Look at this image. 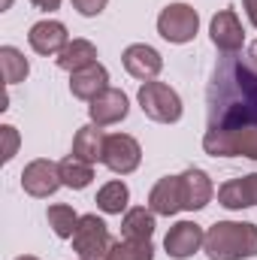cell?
<instances>
[{
	"label": "cell",
	"mask_w": 257,
	"mask_h": 260,
	"mask_svg": "<svg viewBox=\"0 0 257 260\" xmlns=\"http://www.w3.org/2000/svg\"><path fill=\"white\" fill-rule=\"evenodd\" d=\"M206 130H236L257 124V70L236 55H224L206 88Z\"/></svg>",
	"instance_id": "obj_1"
},
{
	"label": "cell",
	"mask_w": 257,
	"mask_h": 260,
	"mask_svg": "<svg viewBox=\"0 0 257 260\" xmlns=\"http://www.w3.org/2000/svg\"><path fill=\"white\" fill-rule=\"evenodd\" d=\"M203 251L209 260L257 257V227L251 221H218L206 230Z\"/></svg>",
	"instance_id": "obj_2"
},
{
	"label": "cell",
	"mask_w": 257,
	"mask_h": 260,
	"mask_svg": "<svg viewBox=\"0 0 257 260\" xmlns=\"http://www.w3.org/2000/svg\"><path fill=\"white\" fill-rule=\"evenodd\" d=\"M203 148L212 157H251V160H257V124L236 130H206Z\"/></svg>",
	"instance_id": "obj_3"
},
{
	"label": "cell",
	"mask_w": 257,
	"mask_h": 260,
	"mask_svg": "<svg viewBox=\"0 0 257 260\" xmlns=\"http://www.w3.org/2000/svg\"><path fill=\"white\" fill-rule=\"evenodd\" d=\"M136 100H139L142 112L151 121H157V124H176L182 118V97L170 85H164V82H154V79L142 82Z\"/></svg>",
	"instance_id": "obj_4"
},
{
	"label": "cell",
	"mask_w": 257,
	"mask_h": 260,
	"mask_svg": "<svg viewBox=\"0 0 257 260\" xmlns=\"http://www.w3.org/2000/svg\"><path fill=\"white\" fill-rule=\"evenodd\" d=\"M73 248H76L79 260H106L109 251L115 248L106 221L97 215H82L79 227L73 233Z\"/></svg>",
	"instance_id": "obj_5"
},
{
	"label": "cell",
	"mask_w": 257,
	"mask_h": 260,
	"mask_svg": "<svg viewBox=\"0 0 257 260\" xmlns=\"http://www.w3.org/2000/svg\"><path fill=\"white\" fill-rule=\"evenodd\" d=\"M200 30V15L197 9L188 3H170L160 15H157V34L167 40V43H191Z\"/></svg>",
	"instance_id": "obj_6"
},
{
	"label": "cell",
	"mask_w": 257,
	"mask_h": 260,
	"mask_svg": "<svg viewBox=\"0 0 257 260\" xmlns=\"http://www.w3.org/2000/svg\"><path fill=\"white\" fill-rule=\"evenodd\" d=\"M61 185H64V182H61V167H58L55 160L37 157V160H30V164L21 170V188H24V194L37 197V200L52 197Z\"/></svg>",
	"instance_id": "obj_7"
},
{
	"label": "cell",
	"mask_w": 257,
	"mask_h": 260,
	"mask_svg": "<svg viewBox=\"0 0 257 260\" xmlns=\"http://www.w3.org/2000/svg\"><path fill=\"white\" fill-rule=\"evenodd\" d=\"M142 160V148L130 133H109L106 136V148H103V164L115 173V176H127L139 167Z\"/></svg>",
	"instance_id": "obj_8"
},
{
	"label": "cell",
	"mask_w": 257,
	"mask_h": 260,
	"mask_svg": "<svg viewBox=\"0 0 257 260\" xmlns=\"http://www.w3.org/2000/svg\"><path fill=\"white\" fill-rule=\"evenodd\" d=\"M209 34H212V43L221 55H236L245 43V30L236 18L233 9H221L212 15V24H209Z\"/></svg>",
	"instance_id": "obj_9"
},
{
	"label": "cell",
	"mask_w": 257,
	"mask_h": 260,
	"mask_svg": "<svg viewBox=\"0 0 257 260\" xmlns=\"http://www.w3.org/2000/svg\"><path fill=\"white\" fill-rule=\"evenodd\" d=\"M130 112L127 94L118 91V88H106L103 94H97L91 103H88V115L97 127H106V124H118L124 121Z\"/></svg>",
	"instance_id": "obj_10"
},
{
	"label": "cell",
	"mask_w": 257,
	"mask_h": 260,
	"mask_svg": "<svg viewBox=\"0 0 257 260\" xmlns=\"http://www.w3.org/2000/svg\"><path fill=\"white\" fill-rule=\"evenodd\" d=\"M203 242H206V233H203L200 224H194V221H179V224L170 227V233H167V239H164V248H167L170 257L188 260L191 254H197V251L203 248Z\"/></svg>",
	"instance_id": "obj_11"
},
{
	"label": "cell",
	"mask_w": 257,
	"mask_h": 260,
	"mask_svg": "<svg viewBox=\"0 0 257 260\" xmlns=\"http://www.w3.org/2000/svg\"><path fill=\"white\" fill-rule=\"evenodd\" d=\"M121 61H124V70H127L130 76H133V79H142V82H151V79L164 70L160 52L151 49V46H145V43L127 46L124 55H121Z\"/></svg>",
	"instance_id": "obj_12"
},
{
	"label": "cell",
	"mask_w": 257,
	"mask_h": 260,
	"mask_svg": "<svg viewBox=\"0 0 257 260\" xmlns=\"http://www.w3.org/2000/svg\"><path fill=\"white\" fill-rule=\"evenodd\" d=\"M27 43H30V49L37 55H61L67 49V43H70V34H67V27L61 21L46 18V21H37L30 27Z\"/></svg>",
	"instance_id": "obj_13"
},
{
	"label": "cell",
	"mask_w": 257,
	"mask_h": 260,
	"mask_svg": "<svg viewBox=\"0 0 257 260\" xmlns=\"http://www.w3.org/2000/svg\"><path fill=\"white\" fill-rule=\"evenodd\" d=\"M148 209L154 215H164V218L179 215L185 209V200H182V176H164L151 188V194H148Z\"/></svg>",
	"instance_id": "obj_14"
},
{
	"label": "cell",
	"mask_w": 257,
	"mask_h": 260,
	"mask_svg": "<svg viewBox=\"0 0 257 260\" xmlns=\"http://www.w3.org/2000/svg\"><path fill=\"white\" fill-rule=\"evenodd\" d=\"M106 88H109V70L103 64H91V67H82V70L70 73V94L79 97V100L91 103Z\"/></svg>",
	"instance_id": "obj_15"
},
{
	"label": "cell",
	"mask_w": 257,
	"mask_h": 260,
	"mask_svg": "<svg viewBox=\"0 0 257 260\" xmlns=\"http://www.w3.org/2000/svg\"><path fill=\"white\" fill-rule=\"evenodd\" d=\"M218 203L224 209H251L257 206V173L242 176V179H230L218 188Z\"/></svg>",
	"instance_id": "obj_16"
},
{
	"label": "cell",
	"mask_w": 257,
	"mask_h": 260,
	"mask_svg": "<svg viewBox=\"0 0 257 260\" xmlns=\"http://www.w3.org/2000/svg\"><path fill=\"white\" fill-rule=\"evenodd\" d=\"M215 194V188H212V179H209V173H203V170H185L182 173V200H185V209L188 212H200V209H206L209 206V200Z\"/></svg>",
	"instance_id": "obj_17"
},
{
	"label": "cell",
	"mask_w": 257,
	"mask_h": 260,
	"mask_svg": "<svg viewBox=\"0 0 257 260\" xmlns=\"http://www.w3.org/2000/svg\"><path fill=\"white\" fill-rule=\"evenodd\" d=\"M103 148H106V133L94 121L76 130V136H73V157H79L85 164H97V160H103Z\"/></svg>",
	"instance_id": "obj_18"
},
{
	"label": "cell",
	"mask_w": 257,
	"mask_h": 260,
	"mask_svg": "<svg viewBox=\"0 0 257 260\" xmlns=\"http://www.w3.org/2000/svg\"><path fill=\"white\" fill-rule=\"evenodd\" d=\"M154 233V212L145 209V206H136L127 209L124 218H121V236L130 242H148Z\"/></svg>",
	"instance_id": "obj_19"
},
{
	"label": "cell",
	"mask_w": 257,
	"mask_h": 260,
	"mask_svg": "<svg viewBox=\"0 0 257 260\" xmlns=\"http://www.w3.org/2000/svg\"><path fill=\"white\" fill-rule=\"evenodd\" d=\"M61 70L67 73H76V70H82V67H91L97 64V46L91 43V40H70L67 43V49L55 58Z\"/></svg>",
	"instance_id": "obj_20"
},
{
	"label": "cell",
	"mask_w": 257,
	"mask_h": 260,
	"mask_svg": "<svg viewBox=\"0 0 257 260\" xmlns=\"http://www.w3.org/2000/svg\"><path fill=\"white\" fill-rule=\"evenodd\" d=\"M127 203H130V191H127V185L118 182V179L106 182V185L97 191V209L106 212V215H121V212L127 209Z\"/></svg>",
	"instance_id": "obj_21"
},
{
	"label": "cell",
	"mask_w": 257,
	"mask_h": 260,
	"mask_svg": "<svg viewBox=\"0 0 257 260\" xmlns=\"http://www.w3.org/2000/svg\"><path fill=\"white\" fill-rule=\"evenodd\" d=\"M61 182H64L67 188H73V191H82V188H88L91 185V179H94V164H85V160H79V157H64L61 164Z\"/></svg>",
	"instance_id": "obj_22"
},
{
	"label": "cell",
	"mask_w": 257,
	"mask_h": 260,
	"mask_svg": "<svg viewBox=\"0 0 257 260\" xmlns=\"http://www.w3.org/2000/svg\"><path fill=\"white\" fill-rule=\"evenodd\" d=\"M0 70H3V82L6 85H18V82L27 79L30 64H27V58L15 46H3L0 49Z\"/></svg>",
	"instance_id": "obj_23"
},
{
	"label": "cell",
	"mask_w": 257,
	"mask_h": 260,
	"mask_svg": "<svg viewBox=\"0 0 257 260\" xmlns=\"http://www.w3.org/2000/svg\"><path fill=\"white\" fill-rule=\"evenodd\" d=\"M46 218H49V227L55 230V236H61V239H73V233H76V227H79V218H82V215H76V212H73V206L55 203V206H49Z\"/></svg>",
	"instance_id": "obj_24"
},
{
	"label": "cell",
	"mask_w": 257,
	"mask_h": 260,
	"mask_svg": "<svg viewBox=\"0 0 257 260\" xmlns=\"http://www.w3.org/2000/svg\"><path fill=\"white\" fill-rule=\"evenodd\" d=\"M106 260H154V245H151V239L148 242H115V248L109 251V257Z\"/></svg>",
	"instance_id": "obj_25"
},
{
	"label": "cell",
	"mask_w": 257,
	"mask_h": 260,
	"mask_svg": "<svg viewBox=\"0 0 257 260\" xmlns=\"http://www.w3.org/2000/svg\"><path fill=\"white\" fill-rule=\"evenodd\" d=\"M0 136H3V164H9L18 151V130L12 124H3L0 127Z\"/></svg>",
	"instance_id": "obj_26"
},
{
	"label": "cell",
	"mask_w": 257,
	"mask_h": 260,
	"mask_svg": "<svg viewBox=\"0 0 257 260\" xmlns=\"http://www.w3.org/2000/svg\"><path fill=\"white\" fill-rule=\"evenodd\" d=\"M106 3H109V0H73V6H76L82 15H88V18L100 15V12L106 9Z\"/></svg>",
	"instance_id": "obj_27"
},
{
	"label": "cell",
	"mask_w": 257,
	"mask_h": 260,
	"mask_svg": "<svg viewBox=\"0 0 257 260\" xmlns=\"http://www.w3.org/2000/svg\"><path fill=\"white\" fill-rule=\"evenodd\" d=\"M242 6H245V15H248V21L257 27V0H242Z\"/></svg>",
	"instance_id": "obj_28"
},
{
	"label": "cell",
	"mask_w": 257,
	"mask_h": 260,
	"mask_svg": "<svg viewBox=\"0 0 257 260\" xmlns=\"http://www.w3.org/2000/svg\"><path fill=\"white\" fill-rule=\"evenodd\" d=\"M37 9H46V12H55L58 6H61V0H30Z\"/></svg>",
	"instance_id": "obj_29"
},
{
	"label": "cell",
	"mask_w": 257,
	"mask_h": 260,
	"mask_svg": "<svg viewBox=\"0 0 257 260\" xmlns=\"http://www.w3.org/2000/svg\"><path fill=\"white\" fill-rule=\"evenodd\" d=\"M248 64H251V67L257 70V40L251 43V49H248Z\"/></svg>",
	"instance_id": "obj_30"
},
{
	"label": "cell",
	"mask_w": 257,
	"mask_h": 260,
	"mask_svg": "<svg viewBox=\"0 0 257 260\" xmlns=\"http://www.w3.org/2000/svg\"><path fill=\"white\" fill-rule=\"evenodd\" d=\"M9 6H12V0H0V12H3V9H9Z\"/></svg>",
	"instance_id": "obj_31"
},
{
	"label": "cell",
	"mask_w": 257,
	"mask_h": 260,
	"mask_svg": "<svg viewBox=\"0 0 257 260\" xmlns=\"http://www.w3.org/2000/svg\"><path fill=\"white\" fill-rule=\"evenodd\" d=\"M15 260H40V257H34V254H24V257H15Z\"/></svg>",
	"instance_id": "obj_32"
}]
</instances>
